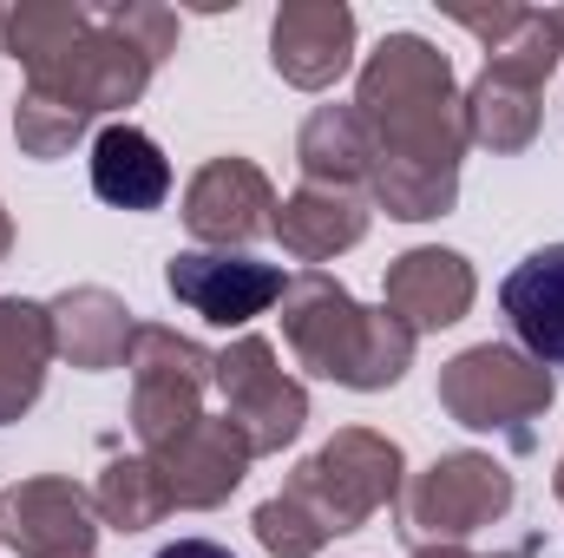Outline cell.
<instances>
[{"mask_svg":"<svg viewBox=\"0 0 564 558\" xmlns=\"http://www.w3.org/2000/svg\"><path fill=\"white\" fill-rule=\"evenodd\" d=\"M86 33H93V7H79V0H7L0 7V53L20 73L53 66Z\"/></svg>","mask_w":564,"mask_h":558,"instance_id":"obj_22","label":"cell"},{"mask_svg":"<svg viewBox=\"0 0 564 558\" xmlns=\"http://www.w3.org/2000/svg\"><path fill=\"white\" fill-rule=\"evenodd\" d=\"M79 558H93V552H79Z\"/></svg>","mask_w":564,"mask_h":558,"instance_id":"obj_32","label":"cell"},{"mask_svg":"<svg viewBox=\"0 0 564 558\" xmlns=\"http://www.w3.org/2000/svg\"><path fill=\"white\" fill-rule=\"evenodd\" d=\"M368 237V204L355 191H322V184H302L276 204V244L302 264H328L341 250H355Z\"/></svg>","mask_w":564,"mask_h":558,"instance_id":"obj_18","label":"cell"},{"mask_svg":"<svg viewBox=\"0 0 564 558\" xmlns=\"http://www.w3.org/2000/svg\"><path fill=\"white\" fill-rule=\"evenodd\" d=\"M250 460H257L250 440H243L224 415H204L191 433H177L171 447L151 453V466L164 473L171 506H184V513H210V506H224V500L243 486Z\"/></svg>","mask_w":564,"mask_h":558,"instance_id":"obj_14","label":"cell"},{"mask_svg":"<svg viewBox=\"0 0 564 558\" xmlns=\"http://www.w3.org/2000/svg\"><path fill=\"white\" fill-rule=\"evenodd\" d=\"M355 112L375 132V204L401 224L446 217L459 204L466 106L453 86V60L426 33H388L361 60Z\"/></svg>","mask_w":564,"mask_h":558,"instance_id":"obj_1","label":"cell"},{"mask_svg":"<svg viewBox=\"0 0 564 558\" xmlns=\"http://www.w3.org/2000/svg\"><path fill=\"white\" fill-rule=\"evenodd\" d=\"M46 368H53V322H46V302L0 296V427H13V420L40 401Z\"/></svg>","mask_w":564,"mask_h":558,"instance_id":"obj_21","label":"cell"},{"mask_svg":"<svg viewBox=\"0 0 564 558\" xmlns=\"http://www.w3.org/2000/svg\"><path fill=\"white\" fill-rule=\"evenodd\" d=\"M414 558H473L466 546H414Z\"/></svg>","mask_w":564,"mask_h":558,"instance_id":"obj_27","label":"cell"},{"mask_svg":"<svg viewBox=\"0 0 564 558\" xmlns=\"http://www.w3.org/2000/svg\"><path fill=\"white\" fill-rule=\"evenodd\" d=\"M158 558H237V552L217 546V539H177V546H164Z\"/></svg>","mask_w":564,"mask_h":558,"instance_id":"obj_26","label":"cell"},{"mask_svg":"<svg viewBox=\"0 0 564 558\" xmlns=\"http://www.w3.org/2000/svg\"><path fill=\"white\" fill-rule=\"evenodd\" d=\"M282 282L289 277L276 264H257L243 250H177L164 264V289L210 329H243V322L270 315L282 302Z\"/></svg>","mask_w":564,"mask_h":558,"instance_id":"obj_11","label":"cell"},{"mask_svg":"<svg viewBox=\"0 0 564 558\" xmlns=\"http://www.w3.org/2000/svg\"><path fill=\"white\" fill-rule=\"evenodd\" d=\"M139 53H151L158 66H164V53L177 46V13L171 7H151V0H119V7H99Z\"/></svg>","mask_w":564,"mask_h":558,"instance_id":"obj_24","label":"cell"},{"mask_svg":"<svg viewBox=\"0 0 564 558\" xmlns=\"http://www.w3.org/2000/svg\"><path fill=\"white\" fill-rule=\"evenodd\" d=\"M519 500V480L492 453H440L408 486V533L421 546H459L499 526Z\"/></svg>","mask_w":564,"mask_h":558,"instance_id":"obj_7","label":"cell"},{"mask_svg":"<svg viewBox=\"0 0 564 558\" xmlns=\"http://www.w3.org/2000/svg\"><path fill=\"white\" fill-rule=\"evenodd\" d=\"M492 558H539V546H512V552H492Z\"/></svg>","mask_w":564,"mask_h":558,"instance_id":"obj_29","label":"cell"},{"mask_svg":"<svg viewBox=\"0 0 564 558\" xmlns=\"http://www.w3.org/2000/svg\"><path fill=\"white\" fill-rule=\"evenodd\" d=\"M93 191L112 204V211H158L171 197V158L158 151L151 132L112 119L99 139H93Z\"/></svg>","mask_w":564,"mask_h":558,"instance_id":"obj_19","label":"cell"},{"mask_svg":"<svg viewBox=\"0 0 564 558\" xmlns=\"http://www.w3.org/2000/svg\"><path fill=\"white\" fill-rule=\"evenodd\" d=\"M126 368H132V433L144 440V453L171 447L204 420V395L217 388V355L204 342L164 322H139Z\"/></svg>","mask_w":564,"mask_h":558,"instance_id":"obj_6","label":"cell"},{"mask_svg":"<svg viewBox=\"0 0 564 558\" xmlns=\"http://www.w3.org/2000/svg\"><path fill=\"white\" fill-rule=\"evenodd\" d=\"M217 395L224 420L250 440V453H282L308 427V388L282 368L263 335H237L217 355Z\"/></svg>","mask_w":564,"mask_h":558,"instance_id":"obj_9","label":"cell"},{"mask_svg":"<svg viewBox=\"0 0 564 558\" xmlns=\"http://www.w3.org/2000/svg\"><path fill=\"white\" fill-rule=\"evenodd\" d=\"M401 473H408V460H401V447L388 433L341 427L335 440H322L295 466V480L282 486V500H295L322 526V539H341V533H361L375 513H388L401 500Z\"/></svg>","mask_w":564,"mask_h":558,"instance_id":"obj_5","label":"cell"},{"mask_svg":"<svg viewBox=\"0 0 564 558\" xmlns=\"http://www.w3.org/2000/svg\"><path fill=\"white\" fill-rule=\"evenodd\" d=\"M184 230L204 250H243L263 230H276V184L263 164L224 151L184 184Z\"/></svg>","mask_w":564,"mask_h":558,"instance_id":"obj_10","label":"cell"},{"mask_svg":"<svg viewBox=\"0 0 564 558\" xmlns=\"http://www.w3.org/2000/svg\"><path fill=\"white\" fill-rule=\"evenodd\" d=\"M99 539V513L93 493L66 473H40L20 480L13 493H0V546L20 558H79Z\"/></svg>","mask_w":564,"mask_h":558,"instance_id":"obj_12","label":"cell"},{"mask_svg":"<svg viewBox=\"0 0 564 558\" xmlns=\"http://www.w3.org/2000/svg\"><path fill=\"white\" fill-rule=\"evenodd\" d=\"M564 60V33H558V13H525V26L486 53V73L459 93L466 106V144H486L499 158L525 151L545 126V79L552 66Z\"/></svg>","mask_w":564,"mask_h":558,"instance_id":"obj_4","label":"cell"},{"mask_svg":"<svg viewBox=\"0 0 564 558\" xmlns=\"http://www.w3.org/2000/svg\"><path fill=\"white\" fill-rule=\"evenodd\" d=\"M552 493H558V506H564V460H558V473H552Z\"/></svg>","mask_w":564,"mask_h":558,"instance_id":"obj_30","label":"cell"},{"mask_svg":"<svg viewBox=\"0 0 564 558\" xmlns=\"http://www.w3.org/2000/svg\"><path fill=\"white\" fill-rule=\"evenodd\" d=\"M93 513H99V526H112V533H151V526L171 513V493H164V473L151 466V453L112 460V466L99 473Z\"/></svg>","mask_w":564,"mask_h":558,"instance_id":"obj_23","label":"cell"},{"mask_svg":"<svg viewBox=\"0 0 564 558\" xmlns=\"http://www.w3.org/2000/svg\"><path fill=\"white\" fill-rule=\"evenodd\" d=\"M270 66L302 93H328L355 66V7L348 0H282L270 20Z\"/></svg>","mask_w":564,"mask_h":558,"instance_id":"obj_13","label":"cell"},{"mask_svg":"<svg viewBox=\"0 0 564 558\" xmlns=\"http://www.w3.org/2000/svg\"><path fill=\"white\" fill-rule=\"evenodd\" d=\"M558 382L512 342H473L440 368V408L466 433H499L519 453H532L539 420L552 415Z\"/></svg>","mask_w":564,"mask_h":558,"instance_id":"obj_3","label":"cell"},{"mask_svg":"<svg viewBox=\"0 0 564 558\" xmlns=\"http://www.w3.org/2000/svg\"><path fill=\"white\" fill-rule=\"evenodd\" d=\"M558 33H564V7H558Z\"/></svg>","mask_w":564,"mask_h":558,"instance_id":"obj_31","label":"cell"},{"mask_svg":"<svg viewBox=\"0 0 564 558\" xmlns=\"http://www.w3.org/2000/svg\"><path fill=\"white\" fill-rule=\"evenodd\" d=\"M295 164L322 191H361L375 184V132L355 106H315L295 132Z\"/></svg>","mask_w":564,"mask_h":558,"instance_id":"obj_20","label":"cell"},{"mask_svg":"<svg viewBox=\"0 0 564 558\" xmlns=\"http://www.w3.org/2000/svg\"><path fill=\"white\" fill-rule=\"evenodd\" d=\"M499 309H506L519 348L539 368H564V244L532 250L512 277L499 282Z\"/></svg>","mask_w":564,"mask_h":558,"instance_id":"obj_17","label":"cell"},{"mask_svg":"<svg viewBox=\"0 0 564 558\" xmlns=\"http://www.w3.org/2000/svg\"><path fill=\"white\" fill-rule=\"evenodd\" d=\"M151 73H158V60L139 53L106 13H93V33H86L79 46H66L53 66L26 73V93H33V99H53V106L79 112V119L93 126L99 112H126V106H139L144 86H151Z\"/></svg>","mask_w":564,"mask_h":558,"instance_id":"obj_8","label":"cell"},{"mask_svg":"<svg viewBox=\"0 0 564 558\" xmlns=\"http://www.w3.org/2000/svg\"><path fill=\"white\" fill-rule=\"evenodd\" d=\"M46 322H53V355H59V362H73L79 375L126 368L132 335H139V322H132L126 296H112V289H99V282L59 289V296L46 302Z\"/></svg>","mask_w":564,"mask_h":558,"instance_id":"obj_16","label":"cell"},{"mask_svg":"<svg viewBox=\"0 0 564 558\" xmlns=\"http://www.w3.org/2000/svg\"><path fill=\"white\" fill-rule=\"evenodd\" d=\"M525 13H532V7H492V13H453V20H459L473 40H486V53H492V46H506V40L525 26Z\"/></svg>","mask_w":564,"mask_h":558,"instance_id":"obj_25","label":"cell"},{"mask_svg":"<svg viewBox=\"0 0 564 558\" xmlns=\"http://www.w3.org/2000/svg\"><path fill=\"white\" fill-rule=\"evenodd\" d=\"M282 342L295 348V362L322 382H341L355 395H381L414 368V329L394 322L388 309H361L348 289L322 270L282 282Z\"/></svg>","mask_w":564,"mask_h":558,"instance_id":"obj_2","label":"cell"},{"mask_svg":"<svg viewBox=\"0 0 564 558\" xmlns=\"http://www.w3.org/2000/svg\"><path fill=\"white\" fill-rule=\"evenodd\" d=\"M381 296H388L381 309H388L394 322H408L414 335H440V329L466 322V309H473V296H479V277H473V264H466L459 250L421 244V250H408V257L388 264Z\"/></svg>","mask_w":564,"mask_h":558,"instance_id":"obj_15","label":"cell"},{"mask_svg":"<svg viewBox=\"0 0 564 558\" xmlns=\"http://www.w3.org/2000/svg\"><path fill=\"white\" fill-rule=\"evenodd\" d=\"M7 250H13V217L0 211V264H7Z\"/></svg>","mask_w":564,"mask_h":558,"instance_id":"obj_28","label":"cell"}]
</instances>
